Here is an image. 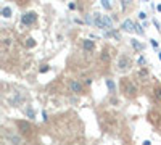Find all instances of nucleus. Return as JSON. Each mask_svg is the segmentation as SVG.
<instances>
[{"instance_id":"obj_12","label":"nucleus","mask_w":161,"mask_h":145,"mask_svg":"<svg viewBox=\"0 0 161 145\" xmlns=\"http://www.w3.org/2000/svg\"><path fill=\"white\" fill-rule=\"evenodd\" d=\"M106 84H108V87H110V90H111V94H114V84H113V81H106Z\"/></svg>"},{"instance_id":"obj_8","label":"nucleus","mask_w":161,"mask_h":145,"mask_svg":"<svg viewBox=\"0 0 161 145\" xmlns=\"http://www.w3.org/2000/svg\"><path fill=\"white\" fill-rule=\"evenodd\" d=\"M82 48H84V52H87V53H92L93 48H95V42L89 41V39H82Z\"/></svg>"},{"instance_id":"obj_4","label":"nucleus","mask_w":161,"mask_h":145,"mask_svg":"<svg viewBox=\"0 0 161 145\" xmlns=\"http://www.w3.org/2000/svg\"><path fill=\"white\" fill-rule=\"evenodd\" d=\"M68 89L73 92V94H77V95L86 94V87H84V84L80 82L79 79H71V81L68 82Z\"/></svg>"},{"instance_id":"obj_11","label":"nucleus","mask_w":161,"mask_h":145,"mask_svg":"<svg viewBox=\"0 0 161 145\" xmlns=\"http://www.w3.org/2000/svg\"><path fill=\"white\" fill-rule=\"evenodd\" d=\"M2 13H3V16H5V18H8V16L11 15V10H10L8 7H5V8L2 10Z\"/></svg>"},{"instance_id":"obj_1","label":"nucleus","mask_w":161,"mask_h":145,"mask_svg":"<svg viewBox=\"0 0 161 145\" xmlns=\"http://www.w3.org/2000/svg\"><path fill=\"white\" fill-rule=\"evenodd\" d=\"M119 90L123 92V95L129 100H134V98H137L139 97V86L136 84V81H134L132 77H121L119 79Z\"/></svg>"},{"instance_id":"obj_6","label":"nucleus","mask_w":161,"mask_h":145,"mask_svg":"<svg viewBox=\"0 0 161 145\" xmlns=\"http://www.w3.org/2000/svg\"><path fill=\"white\" fill-rule=\"evenodd\" d=\"M21 21H23L26 26L34 24V23L37 21V13H34V11H28V13H24L23 18H21Z\"/></svg>"},{"instance_id":"obj_9","label":"nucleus","mask_w":161,"mask_h":145,"mask_svg":"<svg viewBox=\"0 0 161 145\" xmlns=\"http://www.w3.org/2000/svg\"><path fill=\"white\" fill-rule=\"evenodd\" d=\"M100 60H102V63L105 64V66H108L110 61H111V53H110V48H105V50L102 52Z\"/></svg>"},{"instance_id":"obj_10","label":"nucleus","mask_w":161,"mask_h":145,"mask_svg":"<svg viewBox=\"0 0 161 145\" xmlns=\"http://www.w3.org/2000/svg\"><path fill=\"white\" fill-rule=\"evenodd\" d=\"M123 28H124L126 31H134V23H132V21H124Z\"/></svg>"},{"instance_id":"obj_5","label":"nucleus","mask_w":161,"mask_h":145,"mask_svg":"<svg viewBox=\"0 0 161 145\" xmlns=\"http://www.w3.org/2000/svg\"><path fill=\"white\" fill-rule=\"evenodd\" d=\"M132 66V60L127 57V55H121L118 58V71L124 73V71H129Z\"/></svg>"},{"instance_id":"obj_3","label":"nucleus","mask_w":161,"mask_h":145,"mask_svg":"<svg viewBox=\"0 0 161 145\" xmlns=\"http://www.w3.org/2000/svg\"><path fill=\"white\" fill-rule=\"evenodd\" d=\"M116 121H118V116L105 113V118H102V127L105 131H114L116 129Z\"/></svg>"},{"instance_id":"obj_2","label":"nucleus","mask_w":161,"mask_h":145,"mask_svg":"<svg viewBox=\"0 0 161 145\" xmlns=\"http://www.w3.org/2000/svg\"><path fill=\"white\" fill-rule=\"evenodd\" d=\"M16 127H18V132L26 139V140H36L37 139V127L34 124H31L29 121H23V120H18L16 121Z\"/></svg>"},{"instance_id":"obj_7","label":"nucleus","mask_w":161,"mask_h":145,"mask_svg":"<svg viewBox=\"0 0 161 145\" xmlns=\"http://www.w3.org/2000/svg\"><path fill=\"white\" fill-rule=\"evenodd\" d=\"M152 97H153V100H155V103H158V105H161V86L158 84V82H155L153 84V87H152Z\"/></svg>"}]
</instances>
